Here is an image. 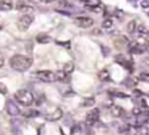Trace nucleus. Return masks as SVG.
<instances>
[{"label":"nucleus","mask_w":149,"mask_h":135,"mask_svg":"<svg viewBox=\"0 0 149 135\" xmlns=\"http://www.w3.org/2000/svg\"><path fill=\"white\" fill-rule=\"evenodd\" d=\"M139 80L145 82V83H149V72H141L140 75H139Z\"/></svg>","instance_id":"nucleus-22"},{"label":"nucleus","mask_w":149,"mask_h":135,"mask_svg":"<svg viewBox=\"0 0 149 135\" xmlns=\"http://www.w3.org/2000/svg\"><path fill=\"white\" fill-rule=\"evenodd\" d=\"M141 7H143V8H146V7H149V1H146V0H144L143 3H141Z\"/></svg>","instance_id":"nucleus-28"},{"label":"nucleus","mask_w":149,"mask_h":135,"mask_svg":"<svg viewBox=\"0 0 149 135\" xmlns=\"http://www.w3.org/2000/svg\"><path fill=\"white\" fill-rule=\"evenodd\" d=\"M124 109L120 106H116V105H113V106H111V114L113 115V117H123L124 115Z\"/></svg>","instance_id":"nucleus-13"},{"label":"nucleus","mask_w":149,"mask_h":135,"mask_svg":"<svg viewBox=\"0 0 149 135\" xmlns=\"http://www.w3.org/2000/svg\"><path fill=\"white\" fill-rule=\"evenodd\" d=\"M63 71H65L66 73H71L74 71V63L73 62H68V63H65L63 64Z\"/></svg>","instance_id":"nucleus-20"},{"label":"nucleus","mask_w":149,"mask_h":135,"mask_svg":"<svg viewBox=\"0 0 149 135\" xmlns=\"http://www.w3.org/2000/svg\"><path fill=\"white\" fill-rule=\"evenodd\" d=\"M94 105H95V99L94 97L84 99L83 102H82V106H84V108H90V106H94Z\"/></svg>","instance_id":"nucleus-18"},{"label":"nucleus","mask_w":149,"mask_h":135,"mask_svg":"<svg viewBox=\"0 0 149 135\" xmlns=\"http://www.w3.org/2000/svg\"><path fill=\"white\" fill-rule=\"evenodd\" d=\"M58 45H62V46H63V43H62V42H58ZM65 46H66V47H69L70 45H69V42H65Z\"/></svg>","instance_id":"nucleus-30"},{"label":"nucleus","mask_w":149,"mask_h":135,"mask_svg":"<svg viewBox=\"0 0 149 135\" xmlns=\"http://www.w3.org/2000/svg\"><path fill=\"white\" fill-rule=\"evenodd\" d=\"M15 99L23 106H32L34 102V97L28 89H19L15 93Z\"/></svg>","instance_id":"nucleus-2"},{"label":"nucleus","mask_w":149,"mask_h":135,"mask_svg":"<svg viewBox=\"0 0 149 135\" xmlns=\"http://www.w3.org/2000/svg\"><path fill=\"white\" fill-rule=\"evenodd\" d=\"M98 121H99V109H94L87 113V115H86V123L88 126L95 125Z\"/></svg>","instance_id":"nucleus-7"},{"label":"nucleus","mask_w":149,"mask_h":135,"mask_svg":"<svg viewBox=\"0 0 149 135\" xmlns=\"http://www.w3.org/2000/svg\"><path fill=\"white\" fill-rule=\"evenodd\" d=\"M6 110L9 115H19L20 114V108L16 105V102L12 100H7L6 102Z\"/></svg>","instance_id":"nucleus-8"},{"label":"nucleus","mask_w":149,"mask_h":135,"mask_svg":"<svg viewBox=\"0 0 149 135\" xmlns=\"http://www.w3.org/2000/svg\"><path fill=\"white\" fill-rule=\"evenodd\" d=\"M40 113L37 110H28V112L24 113V117L25 118H34V117H38Z\"/></svg>","instance_id":"nucleus-21"},{"label":"nucleus","mask_w":149,"mask_h":135,"mask_svg":"<svg viewBox=\"0 0 149 135\" xmlns=\"http://www.w3.org/2000/svg\"><path fill=\"white\" fill-rule=\"evenodd\" d=\"M41 1H44V3H50V1H54V0H41Z\"/></svg>","instance_id":"nucleus-31"},{"label":"nucleus","mask_w":149,"mask_h":135,"mask_svg":"<svg viewBox=\"0 0 149 135\" xmlns=\"http://www.w3.org/2000/svg\"><path fill=\"white\" fill-rule=\"evenodd\" d=\"M144 50H145V47L141 46V43H139V42H133L130 45V51L132 54H143Z\"/></svg>","instance_id":"nucleus-10"},{"label":"nucleus","mask_w":149,"mask_h":135,"mask_svg":"<svg viewBox=\"0 0 149 135\" xmlns=\"http://www.w3.org/2000/svg\"><path fill=\"white\" fill-rule=\"evenodd\" d=\"M115 60L118 63H120L121 66H123V67H125V68H128V70L130 71H132L133 70V66H132V60L131 59H127L125 56L124 55H116V58H115Z\"/></svg>","instance_id":"nucleus-9"},{"label":"nucleus","mask_w":149,"mask_h":135,"mask_svg":"<svg viewBox=\"0 0 149 135\" xmlns=\"http://www.w3.org/2000/svg\"><path fill=\"white\" fill-rule=\"evenodd\" d=\"M13 4L12 0H1L0 1V11H11Z\"/></svg>","instance_id":"nucleus-14"},{"label":"nucleus","mask_w":149,"mask_h":135,"mask_svg":"<svg viewBox=\"0 0 149 135\" xmlns=\"http://www.w3.org/2000/svg\"><path fill=\"white\" fill-rule=\"evenodd\" d=\"M81 134V129H79V126L77 125L75 127H73V130H71V135H79Z\"/></svg>","instance_id":"nucleus-25"},{"label":"nucleus","mask_w":149,"mask_h":135,"mask_svg":"<svg viewBox=\"0 0 149 135\" xmlns=\"http://www.w3.org/2000/svg\"><path fill=\"white\" fill-rule=\"evenodd\" d=\"M144 41H145L146 45H149V32H146V33L144 34Z\"/></svg>","instance_id":"nucleus-26"},{"label":"nucleus","mask_w":149,"mask_h":135,"mask_svg":"<svg viewBox=\"0 0 149 135\" xmlns=\"http://www.w3.org/2000/svg\"><path fill=\"white\" fill-rule=\"evenodd\" d=\"M3 64H4V58H3V55L0 54V67H3Z\"/></svg>","instance_id":"nucleus-29"},{"label":"nucleus","mask_w":149,"mask_h":135,"mask_svg":"<svg viewBox=\"0 0 149 135\" xmlns=\"http://www.w3.org/2000/svg\"><path fill=\"white\" fill-rule=\"evenodd\" d=\"M98 77L100 82H108L110 80V72L107 70H102L100 72L98 73Z\"/></svg>","instance_id":"nucleus-15"},{"label":"nucleus","mask_w":149,"mask_h":135,"mask_svg":"<svg viewBox=\"0 0 149 135\" xmlns=\"http://www.w3.org/2000/svg\"><path fill=\"white\" fill-rule=\"evenodd\" d=\"M56 76H57V82H63V80L68 79V73H66L63 70L57 71V72H56Z\"/></svg>","instance_id":"nucleus-17"},{"label":"nucleus","mask_w":149,"mask_h":135,"mask_svg":"<svg viewBox=\"0 0 149 135\" xmlns=\"http://www.w3.org/2000/svg\"><path fill=\"white\" fill-rule=\"evenodd\" d=\"M62 117H63V112H62V109H61V108H56V109H54L53 112L48 113V114L45 115L46 121H49V122L58 121V119H61Z\"/></svg>","instance_id":"nucleus-6"},{"label":"nucleus","mask_w":149,"mask_h":135,"mask_svg":"<svg viewBox=\"0 0 149 135\" xmlns=\"http://www.w3.org/2000/svg\"><path fill=\"white\" fill-rule=\"evenodd\" d=\"M136 135H145V134H144V132H137Z\"/></svg>","instance_id":"nucleus-32"},{"label":"nucleus","mask_w":149,"mask_h":135,"mask_svg":"<svg viewBox=\"0 0 149 135\" xmlns=\"http://www.w3.org/2000/svg\"><path fill=\"white\" fill-rule=\"evenodd\" d=\"M7 92H8V89H7L6 84L0 83V93H1V95H7Z\"/></svg>","instance_id":"nucleus-24"},{"label":"nucleus","mask_w":149,"mask_h":135,"mask_svg":"<svg viewBox=\"0 0 149 135\" xmlns=\"http://www.w3.org/2000/svg\"><path fill=\"white\" fill-rule=\"evenodd\" d=\"M111 95H115V96H118V97H127L124 93H120V92H110Z\"/></svg>","instance_id":"nucleus-27"},{"label":"nucleus","mask_w":149,"mask_h":135,"mask_svg":"<svg viewBox=\"0 0 149 135\" xmlns=\"http://www.w3.org/2000/svg\"><path fill=\"white\" fill-rule=\"evenodd\" d=\"M32 23H33V17L29 16V14H24V16L20 17L19 23H17V26H19V29L21 32H25L29 29V26L32 25Z\"/></svg>","instance_id":"nucleus-5"},{"label":"nucleus","mask_w":149,"mask_h":135,"mask_svg":"<svg viewBox=\"0 0 149 135\" xmlns=\"http://www.w3.org/2000/svg\"><path fill=\"white\" fill-rule=\"evenodd\" d=\"M125 43H127V40H125V38H120V40H116V41H115V45L118 46V47H123Z\"/></svg>","instance_id":"nucleus-23"},{"label":"nucleus","mask_w":149,"mask_h":135,"mask_svg":"<svg viewBox=\"0 0 149 135\" xmlns=\"http://www.w3.org/2000/svg\"><path fill=\"white\" fill-rule=\"evenodd\" d=\"M33 64V59L29 58V56H25V55H13L9 59V66L11 68H13L15 71H19V72H23V71H26L28 68L32 67Z\"/></svg>","instance_id":"nucleus-1"},{"label":"nucleus","mask_w":149,"mask_h":135,"mask_svg":"<svg viewBox=\"0 0 149 135\" xmlns=\"http://www.w3.org/2000/svg\"><path fill=\"white\" fill-rule=\"evenodd\" d=\"M16 9L20 12H25V13H29V12H33V7L32 5H28V4L23 3V1H19V3L16 4Z\"/></svg>","instance_id":"nucleus-11"},{"label":"nucleus","mask_w":149,"mask_h":135,"mask_svg":"<svg viewBox=\"0 0 149 135\" xmlns=\"http://www.w3.org/2000/svg\"><path fill=\"white\" fill-rule=\"evenodd\" d=\"M0 29H1V24H0Z\"/></svg>","instance_id":"nucleus-34"},{"label":"nucleus","mask_w":149,"mask_h":135,"mask_svg":"<svg viewBox=\"0 0 149 135\" xmlns=\"http://www.w3.org/2000/svg\"><path fill=\"white\" fill-rule=\"evenodd\" d=\"M112 25H113V21H112V19H111V17L104 19L103 24H102V26H103L104 29H111V28H112Z\"/></svg>","instance_id":"nucleus-19"},{"label":"nucleus","mask_w":149,"mask_h":135,"mask_svg":"<svg viewBox=\"0 0 149 135\" xmlns=\"http://www.w3.org/2000/svg\"><path fill=\"white\" fill-rule=\"evenodd\" d=\"M136 29H137V23H136L135 20L130 21V23H128V25H127V32H128V33H131V34H133L136 32Z\"/></svg>","instance_id":"nucleus-16"},{"label":"nucleus","mask_w":149,"mask_h":135,"mask_svg":"<svg viewBox=\"0 0 149 135\" xmlns=\"http://www.w3.org/2000/svg\"><path fill=\"white\" fill-rule=\"evenodd\" d=\"M36 77L38 80L44 83H53V82H57V76H56V72L53 71H49V70H42V71H37L36 72Z\"/></svg>","instance_id":"nucleus-3"},{"label":"nucleus","mask_w":149,"mask_h":135,"mask_svg":"<svg viewBox=\"0 0 149 135\" xmlns=\"http://www.w3.org/2000/svg\"><path fill=\"white\" fill-rule=\"evenodd\" d=\"M36 41L38 43H50L52 42V37H49L48 34L41 33V34H38V36L36 37Z\"/></svg>","instance_id":"nucleus-12"},{"label":"nucleus","mask_w":149,"mask_h":135,"mask_svg":"<svg viewBox=\"0 0 149 135\" xmlns=\"http://www.w3.org/2000/svg\"><path fill=\"white\" fill-rule=\"evenodd\" d=\"M74 24L82 29H87L94 25V20L87 16H78V17H74Z\"/></svg>","instance_id":"nucleus-4"},{"label":"nucleus","mask_w":149,"mask_h":135,"mask_svg":"<svg viewBox=\"0 0 149 135\" xmlns=\"http://www.w3.org/2000/svg\"><path fill=\"white\" fill-rule=\"evenodd\" d=\"M148 64H149V58H148Z\"/></svg>","instance_id":"nucleus-33"}]
</instances>
